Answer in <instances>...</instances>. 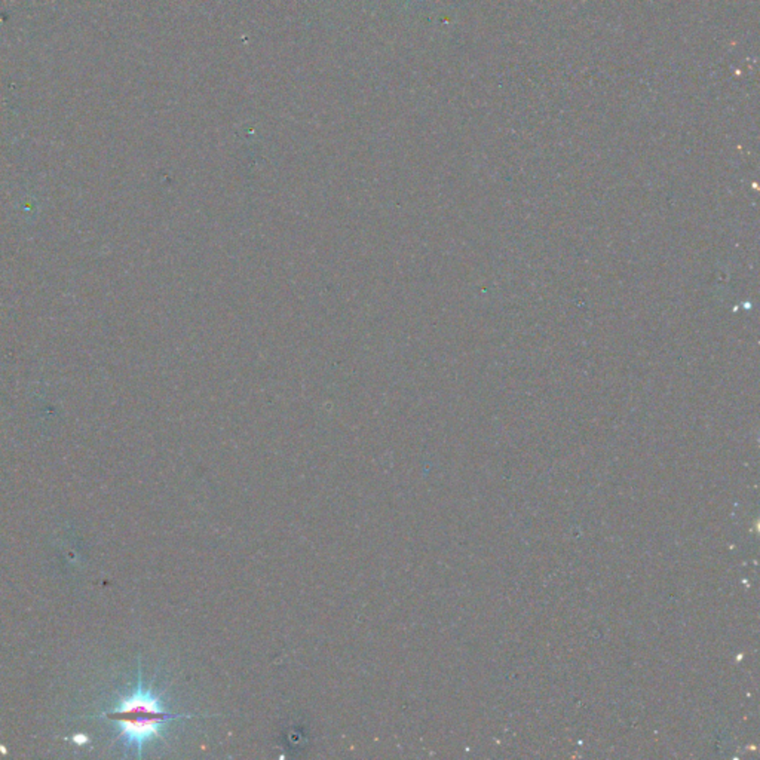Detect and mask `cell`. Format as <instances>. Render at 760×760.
Listing matches in <instances>:
<instances>
[{
    "instance_id": "6da1fadb",
    "label": "cell",
    "mask_w": 760,
    "mask_h": 760,
    "mask_svg": "<svg viewBox=\"0 0 760 760\" xmlns=\"http://www.w3.org/2000/svg\"><path fill=\"white\" fill-rule=\"evenodd\" d=\"M100 717L109 719L127 747L136 749L137 756L141 757L143 747L156 738H161L165 726L172 720L211 716L167 710L161 697L155 692L152 685L148 686L144 683L141 666H139L136 688L119 700L112 709L103 711Z\"/></svg>"
}]
</instances>
